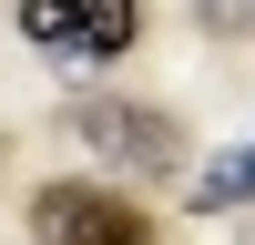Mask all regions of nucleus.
Here are the masks:
<instances>
[{"mask_svg":"<svg viewBox=\"0 0 255 245\" xmlns=\"http://www.w3.org/2000/svg\"><path fill=\"white\" fill-rule=\"evenodd\" d=\"M72 133H82V153L123 163V174H184V122L153 102H82Z\"/></svg>","mask_w":255,"mask_h":245,"instance_id":"obj_1","label":"nucleus"},{"mask_svg":"<svg viewBox=\"0 0 255 245\" xmlns=\"http://www.w3.org/2000/svg\"><path fill=\"white\" fill-rule=\"evenodd\" d=\"M184 204H194V215H225V204H255V143H245V153H215L204 174H184Z\"/></svg>","mask_w":255,"mask_h":245,"instance_id":"obj_4","label":"nucleus"},{"mask_svg":"<svg viewBox=\"0 0 255 245\" xmlns=\"http://www.w3.org/2000/svg\"><path fill=\"white\" fill-rule=\"evenodd\" d=\"M20 31H31L41 51H82V61H113V51H133L143 10H133V0H20Z\"/></svg>","mask_w":255,"mask_h":245,"instance_id":"obj_3","label":"nucleus"},{"mask_svg":"<svg viewBox=\"0 0 255 245\" xmlns=\"http://www.w3.org/2000/svg\"><path fill=\"white\" fill-rule=\"evenodd\" d=\"M31 235L41 245H153V225L113 184H41L31 194Z\"/></svg>","mask_w":255,"mask_h":245,"instance_id":"obj_2","label":"nucleus"},{"mask_svg":"<svg viewBox=\"0 0 255 245\" xmlns=\"http://www.w3.org/2000/svg\"><path fill=\"white\" fill-rule=\"evenodd\" d=\"M194 31H215V41H255V0H194Z\"/></svg>","mask_w":255,"mask_h":245,"instance_id":"obj_5","label":"nucleus"}]
</instances>
